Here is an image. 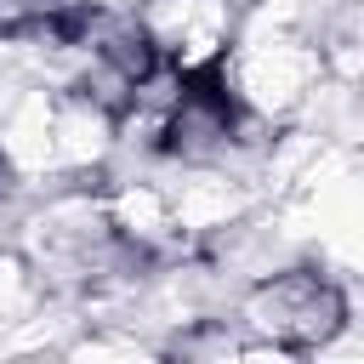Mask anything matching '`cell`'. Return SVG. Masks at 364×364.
Masks as SVG:
<instances>
[{"instance_id":"6da1fadb","label":"cell","mask_w":364,"mask_h":364,"mask_svg":"<svg viewBox=\"0 0 364 364\" xmlns=\"http://www.w3.org/2000/svg\"><path fill=\"white\" fill-rule=\"evenodd\" d=\"M239 324L273 353H313L347 324V296L313 267H284L245 290Z\"/></svg>"},{"instance_id":"7a4b0ae2","label":"cell","mask_w":364,"mask_h":364,"mask_svg":"<svg viewBox=\"0 0 364 364\" xmlns=\"http://www.w3.org/2000/svg\"><path fill=\"white\" fill-rule=\"evenodd\" d=\"M142 34L171 74H210L233 57V0H142Z\"/></svg>"},{"instance_id":"3957f363","label":"cell","mask_w":364,"mask_h":364,"mask_svg":"<svg viewBox=\"0 0 364 364\" xmlns=\"http://www.w3.org/2000/svg\"><path fill=\"white\" fill-rule=\"evenodd\" d=\"M313 80H318V51H307L301 40H262L239 57L233 91L256 114H284L307 97Z\"/></svg>"}]
</instances>
